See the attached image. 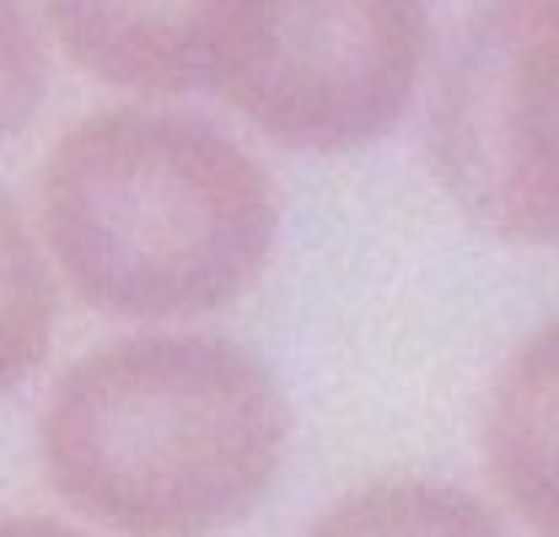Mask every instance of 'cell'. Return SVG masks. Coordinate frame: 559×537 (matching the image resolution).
I'll list each match as a JSON object with an SVG mask.
<instances>
[{"mask_svg": "<svg viewBox=\"0 0 559 537\" xmlns=\"http://www.w3.org/2000/svg\"><path fill=\"white\" fill-rule=\"evenodd\" d=\"M479 441L500 505L559 533V318L522 338L500 366Z\"/></svg>", "mask_w": 559, "mask_h": 537, "instance_id": "obj_6", "label": "cell"}, {"mask_svg": "<svg viewBox=\"0 0 559 537\" xmlns=\"http://www.w3.org/2000/svg\"><path fill=\"white\" fill-rule=\"evenodd\" d=\"M44 22L27 0H0V145L33 124L44 86H49V55H44Z\"/></svg>", "mask_w": 559, "mask_h": 537, "instance_id": "obj_9", "label": "cell"}, {"mask_svg": "<svg viewBox=\"0 0 559 537\" xmlns=\"http://www.w3.org/2000/svg\"><path fill=\"white\" fill-rule=\"evenodd\" d=\"M430 70V0H231L210 92L307 156L393 130Z\"/></svg>", "mask_w": 559, "mask_h": 537, "instance_id": "obj_3", "label": "cell"}, {"mask_svg": "<svg viewBox=\"0 0 559 537\" xmlns=\"http://www.w3.org/2000/svg\"><path fill=\"white\" fill-rule=\"evenodd\" d=\"M55 338V259L0 194V398L38 371Z\"/></svg>", "mask_w": 559, "mask_h": 537, "instance_id": "obj_8", "label": "cell"}, {"mask_svg": "<svg viewBox=\"0 0 559 537\" xmlns=\"http://www.w3.org/2000/svg\"><path fill=\"white\" fill-rule=\"evenodd\" d=\"M441 194L500 242H559V0H485L430 75Z\"/></svg>", "mask_w": 559, "mask_h": 537, "instance_id": "obj_4", "label": "cell"}, {"mask_svg": "<svg viewBox=\"0 0 559 537\" xmlns=\"http://www.w3.org/2000/svg\"><path fill=\"white\" fill-rule=\"evenodd\" d=\"M38 237L86 307L189 323L264 279L280 194L270 167L210 119L151 103L103 108L49 145Z\"/></svg>", "mask_w": 559, "mask_h": 537, "instance_id": "obj_1", "label": "cell"}, {"mask_svg": "<svg viewBox=\"0 0 559 537\" xmlns=\"http://www.w3.org/2000/svg\"><path fill=\"white\" fill-rule=\"evenodd\" d=\"M49 44L130 97L210 92L231 0H33Z\"/></svg>", "mask_w": 559, "mask_h": 537, "instance_id": "obj_5", "label": "cell"}, {"mask_svg": "<svg viewBox=\"0 0 559 537\" xmlns=\"http://www.w3.org/2000/svg\"><path fill=\"white\" fill-rule=\"evenodd\" d=\"M285 446L280 377L221 334L103 344L38 414V457L60 500L119 533H215L253 516Z\"/></svg>", "mask_w": 559, "mask_h": 537, "instance_id": "obj_2", "label": "cell"}, {"mask_svg": "<svg viewBox=\"0 0 559 537\" xmlns=\"http://www.w3.org/2000/svg\"><path fill=\"white\" fill-rule=\"evenodd\" d=\"M318 533L345 537H441V533H495V505L468 494L463 484L425 473H382L349 484L334 505L318 511Z\"/></svg>", "mask_w": 559, "mask_h": 537, "instance_id": "obj_7", "label": "cell"}]
</instances>
